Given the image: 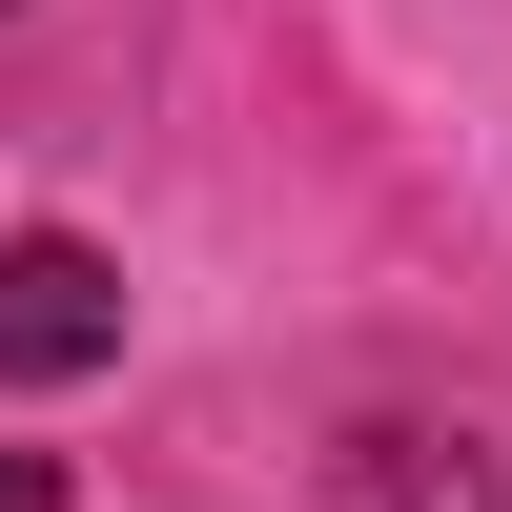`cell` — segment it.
Masks as SVG:
<instances>
[{
    "label": "cell",
    "instance_id": "cell-3",
    "mask_svg": "<svg viewBox=\"0 0 512 512\" xmlns=\"http://www.w3.org/2000/svg\"><path fill=\"white\" fill-rule=\"evenodd\" d=\"M0 512H62V451H0Z\"/></svg>",
    "mask_w": 512,
    "mask_h": 512
},
{
    "label": "cell",
    "instance_id": "cell-2",
    "mask_svg": "<svg viewBox=\"0 0 512 512\" xmlns=\"http://www.w3.org/2000/svg\"><path fill=\"white\" fill-rule=\"evenodd\" d=\"M390 512H512L492 431H390Z\"/></svg>",
    "mask_w": 512,
    "mask_h": 512
},
{
    "label": "cell",
    "instance_id": "cell-1",
    "mask_svg": "<svg viewBox=\"0 0 512 512\" xmlns=\"http://www.w3.org/2000/svg\"><path fill=\"white\" fill-rule=\"evenodd\" d=\"M123 369V267L82 226H0V390H82Z\"/></svg>",
    "mask_w": 512,
    "mask_h": 512
}]
</instances>
